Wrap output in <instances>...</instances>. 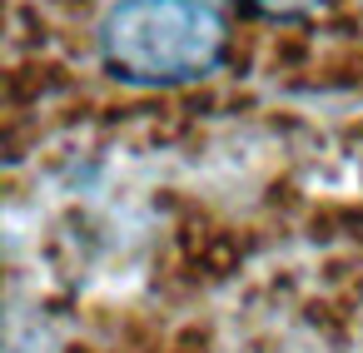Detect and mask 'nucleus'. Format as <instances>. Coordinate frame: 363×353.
<instances>
[{
    "label": "nucleus",
    "mask_w": 363,
    "mask_h": 353,
    "mask_svg": "<svg viewBox=\"0 0 363 353\" xmlns=\"http://www.w3.org/2000/svg\"><path fill=\"white\" fill-rule=\"evenodd\" d=\"M229 21L214 0H115L100 21V60L140 90L189 85L219 70Z\"/></svg>",
    "instance_id": "nucleus-1"
},
{
    "label": "nucleus",
    "mask_w": 363,
    "mask_h": 353,
    "mask_svg": "<svg viewBox=\"0 0 363 353\" xmlns=\"http://www.w3.org/2000/svg\"><path fill=\"white\" fill-rule=\"evenodd\" d=\"M249 6H259L264 16L294 21V16H308V11H318V0H249Z\"/></svg>",
    "instance_id": "nucleus-2"
}]
</instances>
